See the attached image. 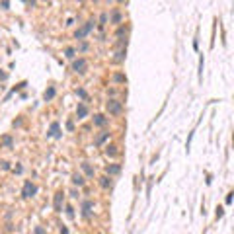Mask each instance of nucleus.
I'll return each mask as SVG.
<instances>
[{
	"label": "nucleus",
	"mask_w": 234,
	"mask_h": 234,
	"mask_svg": "<svg viewBox=\"0 0 234 234\" xmlns=\"http://www.w3.org/2000/svg\"><path fill=\"white\" fill-rule=\"evenodd\" d=\"M199 78H203V57L199 59Z\"/></svg>",
	"instance_id": "26"
},
{
	"label": "nucleus",
	"mask_w": 234,
	"mask_h": 234,
	"mask_svg": "<svg viewBox=\"0 0 234 234\" xmlns=\"http://www.w3.org/2000/svg\"><path fill=\"white\" fill-rule=\"evenodd\" d=\"M113 80H115V82H127V78L121 74V72H117V74L113 76Z\"/></svg>",
	"instance_id": "23"
},
{
	"label": "nucleus",
	"mask_w": 234,
	"mask_h": 234,
	"mask_svg": "<svg viewBox=\"0 0 234 234\" xmlns=\"http://www.w3.org/2000/svg\"><path fill=\"white\" fill-rule=\"evenodd\" d=\"M82 170L86 172V176H88V178H94V168L90 166L88 162H82Z\"/></svg>",
	"instance_id": "10"
},
{
	"label": "nucleus",
	"mask_w": 234,
	"mask_h": 234,
	"mask_svg": "<svg viewBox=\"0 0 234 234\" xmlns=\"http://www.w3.org/2000/svg\"><path fill=\"white\" fill-rule=\"evenodd\" d=\"M105 123H108V119H105V117H103V115H100V113H98V115H94V125H98V127H103V125H105Z\"/></svg>",
	"instance_id": "8"
},
{
	"label": "nucleus",
	"mask_w": 234,
	"mask_h": 234,
	"mask_svg": "<svg viewBox=\"0 0 234 234\" xmlns=\"http://www.w3.org/2000/svg\"><path fill=\"white\" fill-rule=\"evenodd\" d=\"M109 139V133H102V135L98 137V140H96V146H100V145H103L105 140Z\"/></svg>",
	"instance_id": "16"
},
{
	"label": "nucleus",
	"mask_w": 234,
	"mask_h": 234,
	"mask_svg": "<svg viewBox=\"0 0 234 234\" xmlns=\"http://www.w3.org/2000/svg\"><path fill=\"white\" fill-rule=\"evenodd\" d=\"M78 2H80V0H78Z\"/></svg>",
	"instance_id": "36"
},
{
	"label": "nucleus",
	"mask_w": 234,
	"mask_h": 234,
	"mask_svg": "<svg viewBox=\"0 0 234 234\" xmlns=\"http://www.w3.org/2000/svg\"><path fill=\"white\" fill-rule=\"evenodd\" d=\"M90 209H92V201H84L82 203V215H84L86 219L90 217Z\"/></svg>",
	"instance_id": "9"
},
{
	"label": "nucleus",
	"mask_w": 234,
	"mask_h": 234,
	"mask_svg": "<svg viewBox=\"0 0 234 234\" xmlns=\"http://www.w3.org/2000/svg\"><path fill=\"white\" fill-rule=\"evenodd\" d=\"M76 115H78V119H84V117L88 115V108H86L84 103H78V108H76Z\"/></svg>",
	"instance_id": "4"
},
{
	"label": "nucleus",
	"mask_w": 234,
	"mask_h": 234,
	"mask_svg": "<svg viewBox=\"0 0 234 234\" xmlns=\"http://www.w3.org/2000/svg\"><path fill=\"white\" fill-rule=\"evenodd\" d=\"M232 195H234V193H228V195H226V203H228V205L232 203Z\"/></svg>",
	"instance_id": "33"
},
{
	"label": "nucleus",
	"mask_w": 234,
	"mask_h": 234,
	"mask_svg": "<svg viewBox=\"0 0 234 234\" xmlns=\"http://www.w3.org/2000/svg\"><path fill=\"white\" fill-rule=\"evenodd\" d=\"M8 78V74H6V72H0V80H6Z\"/></svg>",
	"instance_id": "34"
},
{
	"label": "nucleus",
	"mask_w": 234,
	"mask_h": 234,
	"mask_svg": "<svg viewBox=\"0 0 234 234\" xmlns=\"http://www.w3.org/2000/svg\"><path fill=\"white\" fill-rule=\"evenodd\" d=\"M84 37H86V31H84L82 28H80V29H76V31H74V39H84Z\"/></svg>",
	"instance_id": "21"
},
{
	"label": "nucleus",
	"mask_w": 234,
	"mask_h": 234,
	"mask_svg": "<svg viewBox=\"0 0 234 234\" xmlns=\"http://www.w3.org/2000/svg\"><path fill=\"white\" fill-rule=\"evenodd\" d=\"M105 108H108V111L111 113V115H119L123 105H121V102H117V100H109V102L105 103Z\"/></svg>",
	"instance_id": "1"
},
{
	"label": "nucleus",
	"mask_w": 234,
	"mask_h": 234,
	"mask_svg": "<svg viewBox=\"0 0 234 234\" xmlns=\"http://www.w3.org/2000/svg\"><path fill=\"white\" fill-rule=\"evenodd\" d=\"M82 29H84V31H86V35H88V33L94 29V20H88V22H86L84 25H82Z\"/></svg>",
	"instance_id": "17"
},
{
	"label": "nucleus",
	"mask_w": 234,
	"mask_h": 234,
	"mask_svg": "<svg viewBox=\"0 0 234 234\" xmlns=\"http://www.w3.org/2000/svg\"><path fill=\"white\" fill-rule=\"evenodd\" d=\"M105 172H108L109 176H115V174L121 172V166H119V164H111V166H108V168H105Z\"/></svg>",
	"instance_id": "7"
},
{
	"label": "nucleus",
	"mask_w": 234,
	"mask_h": 234,
	"mask_svg": "<svg viewBox=\"0 0 234 234\" xmlns=\"http://www.w3.org/2000/svg\"><path fill=\"white\" fill-rule=\"evenodd\" d=\"M35 234H45V228H43V226H37V228H35Z\"/></svg>",
	"instance_id": "30"
},
{
	"label": "nucleus",
	"mask_w": 234,
	"mask_h": 234,
	"mask_svg": "<svg viewBox=\"0 0 234 234\" xmlns=\"http://www.w3.org/2000/svg\"><path fill=\"white\" fill-rule=\"evenodd\" d=\"M127 31H129V28H127V25H121V28L117 29V37H121V35H127Z\"/></svg>",
	"instance_id": "22"
},
{
	"label": "nucleus",
	"mask_w": 234,
	"mask_h": 234,
	"mask_svg": "<svg viewBox=\"0 0 234 234\" xmlns=\"http://www.w3.org/2000/svg\"><path fill=\"white\" fill-rule=\"evenodd\" d=\"M72 183H74V185H84V178H82V176H80V174H72Z\"/></svg>",
	"instance_id": "13"
},
{
	"label": "nucleus",
	"mask_w": 234,
	"mask_h": 234,
	"mask_svg": "<svg viewBox=\"0 0 234 234\" xmlns=\"http://www.w3.org/2000/svg\"><path fill=\"white\" fill-rule=\"evenodd\" d=\"M59 129H61V127H59V123H53L51 129H49V133H47V137H55V139H59V137H61Z\"/></svg>",
	"instance_id": "5"
},
{
	"label": "nucleus",
	"mask_w": 234,
	"mask_h": 234,
	"mask_svg": "<svg viewBox=\"0 0 234 234\" xmlns=\"http://www.w3.org/2000/svg\"><path fill=\"white\" fill-rule=\"evenodd\" d=\"M105 23H108V14L103 12V14L100 16V25H105Z\"/></svg>",
	"instance_id": "24"
},
{
	"label": "nucleus",
	"mask_w": 234,
	"mask_h": 234,
	"mask_svg": "<svg viewBox=\"0 0 234 234\" xmlns=\"http://www.w3.org/2000/svg\"><path fill=\"white\" fill-rule=\"evenodd\" d=\"M61 209H62V191H59L55 195V211L61 213Z\"/></svg>",
	"instance_id": "6"
},
{
	"label": "nucleus",
	"mask_w": 234,
	"mask_h": 234,
	"mask_svg": "<svg viewBox=\"0 0 234 234\" xmlns=\"http://www.w3.org/2000/svg\"><path fill=\"white\" fill-rule=\"evenodd\" d=\"M105 154H108V156H115V154H117V146L109 145L108 148H105Z\"/></svg>",
	"instance_id": "19"
},
{
	"label": "nucleus",
	"mask_w": 234,
	"mask_h": 234,
	"mask_svg": "<svg viewBox=\"0 0 234 234\" xmlns=\"http://www.w3.org/2000/svg\"><path fill=\"white\" fill-rule=\"evenodd\" d=\"M125 57H127V51H125V49H117V53H115V61L117 62L125 61Z\"/></svg>",
	"instance_id": "12"
},
{
	"label": "nucleus",
	"mask_w": 234,
	"mask_h": 234,
	"mask_svg": "<svg viewBox=\"0 0 234 234\" xmlns=\"http://www.w3.org/2000/svg\"><path fill=\"white\" fill-rule=\"evenodd\" d=\"M66 215L72 219V217H74V209H72V207H66Z\"/></svg>",
	"instance_id": "29"
},
{
	"label": "nucleus",
	"mask_w": 234,
	"mask_h": 234,
	"mask_svg": "<svg viewBox=\"0 0 234 234\" xmlns=\"http://www.w3.org/2000/svg\"><path fill=\"white\" fill-rule=\"evenodd\" d=\"M61 234H68V230H66L65 226H61Z\"/></svg>",
	"instance_id": "35"
},
{
	"label": "nucleus",
	"mask_w": 234,
	"mask_h": 234,
	"mask_svg": "<svg viewBox=\"0 0 234 234\" xmlns=\"http://www.w3.org/2000/svg\"><path fill=\"white\" fill-rule=\"evenodd\" d=\"M78 51H80V53H84V51H88V43H80V47H78Z\"/></svg>",
	"instance_id": "27"
},
{
	"label": "nucleus",
	"mask_w": 234,
	"mask_h": 234,
	"mask_svg": "<svg viewBox=\"0 0 234 234\" xmlns=\"http://www.w3.org/2000/svg\"><path fill=\"white\" fill-rule=\"evenodd\" d=\"M121 20H123V16H121V12H113L111 14V23H121Z\"/></svg>",
	"instance_id": "15"
},
{
	"label": "nucleus",
	"mask_w": 234,
	"mask_h": 234,
	"mask_svg": "<svg viewBox=\"0 0 234 234\" xmlns=\"http://www.w3.org/2000/svg\"><path fill=\"white\" fill-rule=\"evenodd\" d=\"M66 129H68V131H74V123L68 121V123H66Z\"/></svg>",
	"instance_id": "31"
},
{
	"label": "nucleus",
	"mask_w": 234,
	"mask_h": 234,
	"mask_svg": "<svg viewBox=\"0 0 234 234\" xmlns=\"http://www.w3.org/2000/svg\"><path fill=\"white\" fill-rule=\"evenodd\" d=\"M55 94H57V90H55V88H49L45 94H43V100H45V102H49V100L55 98Z\"/></svg>",
	"instance_id": "14"
},
{
	"label": "nucleus",
	"mask_w": 234,
	"mask_h": 234,
	"mask_svg": "<svg viewBox=\"0 0 234 234\" xmlns=\"http://www.w3.org/2000/svg\"><path fill=\"white\" fill-rule=\"evenodd\" d=\"M8 6H10V2H8V0H2V8H4V10H8Z\"/></svg>",
	"instance_id": "32"
},
{
	"label": "nucleus",
	"mask_w": 234,
	"mask_h": 234,
	"mask_svg": "<svg viewBox=\"0 0 234 234\" xmlns=\"http://www.w3.org/2000/svg\"><path fill=\"white\" fill-rule=\"evenodd\" d=\"M222 215H225V209L222 207H217V219H220Z\"/></svg>",
	"instance_id": "28"
},
{
	"label": "nucleus",
	"mask_w": 234,
	"mask_h": 234,
	"mask_svg": "<svg viewBox=\"0 0 234 234\" xmlns=\"http://www.w3.org/2000/svg\"><path fill=\"white\" fill-rule=\"evenodd\" d=\"M74 55H76V51L72 49V47H68V49H65V57L66 59H74Z\"/></svg>",
	"instance_id": "20"
},
{
	"label": "nucleus",
	"mask_w": 234,
	"mask_h": 234,
	"mask_svg": "<svg viewBox=\"0 0 234 234\" xmlns=\"http://www.w3.org/2000/svg\"><path fill=\"white\" fill-rule=\"evenodd\" d=\"M35 193H37V187L33 185L31 182H25L23 183V189H22V195L25 197V199H28V197H33L35 195Z\"/></svg>",
	"instance_id": "2"
},
{
	"label": "nucleus",
	"mask_w": 234,
	"mask_h": 234,
	"mask_svg": "<svg viewBox=\"0 0 234 234\" xmlns=\"http://www.w3.org/2000/svg\"><path fill=\"white\" fill-rule=\"evenodd\" d=\"M86 68H88V62H86V59H78V61L72 62V70H74V72H78V74H84Z\"/></svg>",
	"instance_id": "3"
},
{
	"label": "nucleus",
	"mask_w": 234,
	"mask_h": 234,
	"mask_svg": "<svg viewBox=\"0 0 234 234\" xmlns=\"http://www.w3.org/2000/svg\"><path fill=\"white\" fill-rule=\"evenodd\" d=\"M76 94H78V96H80V98H88V94H86V90H82V88H80V90H76Z\"/></svg>",
	"instance_id": "25"
},
{
	"label": "nucleus",
	"mask_w": 234,
	"mask_h": 234,
	"mask_svg": "<svg viewBox=\"0 0 234 234\" xmlns=\"http://www.w3.org/2000/svg\"><path fill=\"white\" fill-rule=\"evenodd\" d=\"M100 185L102 187H109L111 185V179H109L108 176H103V178H100Z\"/></svg>",
	"instance_id": "18"
},
{
	"label": "nucleus",
	"mask_w": 234,
	"mask_h": 234,
	"mask_svg": "<svg viewBox=\"0 0 234 234\" xmlns=\"http://www.w3.org/2000/svg\"><path fill=\"white\" fill-rule=\"evenodd\" d=\"M2 146H6V148H12V146H14V140H12V137H10V135L2 137Z\"/></svg>",
	"instance_id": "11"
}]
</instances>
